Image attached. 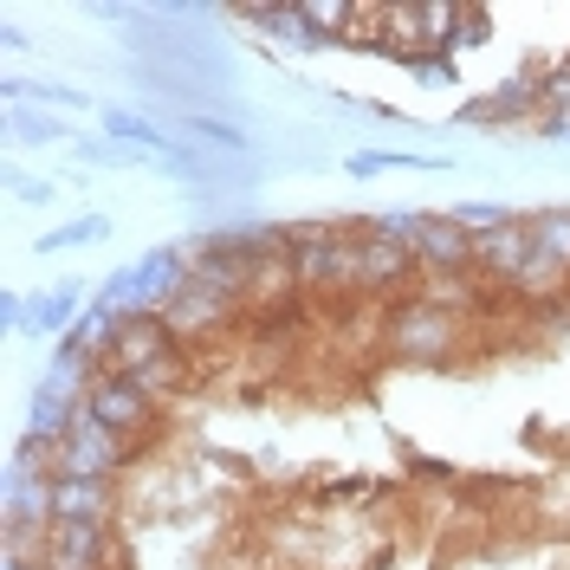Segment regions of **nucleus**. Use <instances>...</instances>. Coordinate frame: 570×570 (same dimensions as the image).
<instances>
[{
	"label": "nucleus",
	"instance_id": "25",
	"mask_svg": "<svg viewBox=\"0 0 570 570\" xmlns=\"http://www.w3.org/2000/svg\"><path fill=\"white\" fill-rule=\"evenodd\" d=\"M402 473H415V480H434V487H461V466L428 461V454H409V448H402Z\"/></svg>",
	"mask_w": 570,
	"mask_h": 570
},
{
	"label": "nucleus",
	"instance_id": "16",
	"mask_svg": "<svg viewBox=\"0 0 570 570\" xmlns=\"http://www.w3.org/2000/svg\"><path fill=\"white\" fill-rule=\"evenodd\" d=\"M98 240H110V214L105 208H85V214H71L66 227L39 234L33 253H39V259H59V253H85V247H98Z\"/></svg>",
	"mask_w": 570,
	"mask_h": 570
},
{
	"label": "nucleus",
	"instance_id": "19",
	"mask_svg": "<svg viewBox=\"0 0 570 570\" xmlns=\"http://www.w3.org/2000/svg\"><path fill=\"white\" fill-rule=\"evenodd\" d=\"M298 13H305V27H312V33L337 39V46H344V33L356 27V7H351V0H298Z\"/></svg>",
	"mask_w": 570,
	"mask_h": 570
},
{
	"label": "nucleus",
	"instance_id": "11",
	"mask_svg": "<svg viewBox=\"0 0 570 570\" xmlns=\"http://www.w3.org/2000/svg\"><path fill=\"white\" fill-rule=\"evenodd\" d=\"M98 124H105V137H110V142H124V149H142V156H169V163H176V149H181V137H176V130H163L149 110L105 105V110H98Z\"/></svg>",
	"mask_w": 570,
	"mask_h": 570
},
{
	"label": "nucleus",
	"instance_id": "8",
	"mask_svg": "<svg viewBox=\"0 0 570 570\" xmlns=\"http://www.w3.org/2000/svg\"><path fill=\"white\" fill-rule=\"evenodd\" d=\"M532 273V220H505L493 234H480V285L487 292H519V279Z\"/></svg>",
	"mask_w": 570,
	"mask_h": 570
},
{
	"label": "nucleus",
	"instance_id": "12",
	"mask_svg": "<svg viewBox=\"0 0 570 570\" xmlns=\"http://www.w3.org/2000/svg\"><path fill=\"white\" fill-rule=\"evenodd\" d=\"M78 415H85V402H78L71 390H59V383H46V376H39V390L27 395V434H33V441H46V448H59L71 428H78Z\"/></svg>",
	"mask_w": 570,
	"mask_h": 570
},
{
	"label": "nucleus",
	"instance_id": "18",
	"mask_svg": "<svg viewBox=\"0 0 570 570\" xmlns=\"http://www.w3.org/2000/svg\"><path fill=\"white\" fill-rule=\"evenodd\" d=\"M71 156H78V163H98V169H142V163H149L142 149H124V142H110L105 130H98V137H71Z\"/></svg>",
	"mask_w": 570,
	"mask_h": 570
},
{
	"label": "nucleus",
	"instance_id": "13",
	"mask_svg": "<svg viewBox=\"0 0 570 570\" xmlns=\"http://www.w3.org/2000/svg\"><path fill=\"white\" fill-rule=\"evenodd\" d=\"M130 383H137L156 409H169V402H181V395L195 390V351H188V344H176V351L149 356L142 370H130Z\"/></svg>",
	"mask_w": 570,
	"mask_h": 570
},
{
	"label": "nucleus",
	"instance_id": "20",
	"mask_svg": "<svg viewBox=\"0 0 570 570\" xmlns=\"http://www.w3.org/2000/svg\"><path fill=\"white\" fill-rule=\"evenodd\" d=\"M7 195H13V202H27V208H52V202H59V181L52 176H27V169H20V163H7Z\"/></svg>",
	"mask_w": 570,
	"mask_h": 570
},
{
	"label": "nucleus",
	"instance_id": "14",
	"mask_svg": "<svg viewBox=\"0 0 570 570\" xmlns=\"http://www.w3.org/2000/svg\"><path fill=\"white\" fill-rule=\"evenodd\" d=\"M176 137H181V142H195V149H214V156H234V163H247V156H259L247 130H240L234 117H214V110H181Z\"/></svg>",
	"mask_w": 570,
	"mask_h": 570
},
{
	"label": "nucleus",
	"instance_id": "22",
	"mask_svg": "<svg viewBox=\"0 0 570 570\" xmlns=\"http://www.w3.org/2000/svg\"><path fill=\"white\" fill-rule=\"evenodd\" d=\"M409 78H422V85H434V91H441V85H454V78H461V59L428 46L422 59H409Z\"/></svg>",
	"mask_w": 570,
	"mask_h": 570
},
{
	"label": "nucleus",
	"instance_id": "17",
	"mask_svg": "<svg viewBox=\"0 0 570 570\" xmlns=\"http://www.w3.org/2000/svg\"><path fill=\"white\" fill-rule=\"evenodd\" d=\"M71 124L59 110H7V149H52V142H66Z\"/></svg>",
	"mask_w": 570,
	"mask_h": 570
},
{
	"label": "nucleus",
	"instance_id": "2",
	"mask_svg": "<svg viewBox=\"0 0 570 570\" xmlns=\"http://www.w3.org/2000/svg\"><path fill=\"white\" fill-rule=\"evenodd\" d=\"M409 247H415L428 279H480V240L448 208H415Z\"/></svg>",
	"mask_w": 570,
	"mask_h": 570
},
{
	"label": "nucleus",
	"instance_id": "26",
	"mask_svg": "<svg viewBox=\"0 0 570 570\" xmlns=\"http://www.w3.org/2000/svg\"><path fill=\"white\" fill-rule=\"evenodd\" d=\"M344 176H351V181L390 176V156H383V149H351V156H344Z\"/></svg>",
	"mask_w": 570,
	"mask_h": 570
},
{
	"label": "nucleus",
	"instance_id": "5",
	"mask_svg": "<svg viewBox=\"0 0 570 570\" xmlns=\"http://www.w3.org/2000/svg\"><path fill=\"white\" fill-rule=\"evenodd\" d=\"M39 564L46 570H137V558H130L117 525H66V519H52Z\"/></svg>",
	"mask_w": 570,
	"mask_h": 570
},
{
	"label": "nucleus",
	"instance_id": "7",
	"mask_svg": "<svg viewBox=\"0 0 570 570\" xmlns=\"http://www.w3.org/2000/svg\"><path fill=\"white\" fill-rule=\"evenodd\" d=\"M525 220H532V273L519 279V298L538 305L570 285V208H538Z\"/></svg>",
	"mask_w": 570,
	"mask_h": 570
},
{
	"label": "nucleus",
	"instance_id": "3",
	"mask_svg": "<svg viewBox=\"0 0 570 570\" xmlns=\"http://www.w3.org/2000/svg\"><path fill=\"white\" fill-rule=\"evenodd\" d=\"M137 461H142L137 441H124L105 422L78 415V428H71L66 441H59V454H52V473H66V480H124Z\"/></svg>",
	"mask_w": 570,
	"mask_h": 570
},
{
	"label": "nucleus",
	"instance_id": "10",
	"mask_svg": "<svg viewBox=\"0 0 570 570\" xmlns=\"http://www.w3.org/2000/svg\"><path fill=\"white\" fill-rule=\"evenodd\" d=\"M52 512L66 525H117L124 519V480H66V473H52Z\"/></svg>",
	"mask_w": 570,
	"mask_h": 570
},
{
	"label": "nucleus",
	"instance_id": "21",
	"mask_svg": "<svg viewBox=\"0 0 570 570\" xmlns=\"http://www.w3.org/2000/svg\"><path fill=\"white\" fill-rule=\"evenodd\" d=\"M454 220H461L466 234H473V240H480V234H493V227H505V220H519V214L512 208H499V202H454Z\"/></svg>",
	"mask_w": 570,
	"mask_h": 570
},
{
	"label": "nucleus",
	"instance_id": "6",
	"mask_svg": "<svg viewBox=\"0 0 570 570\" xmlns=\"http://www.w3.org/2000/svg\"><path fill=\"white\" fill-rule=\"evenodd\" d=\"M85 415L105 422L110 434H124V441H137V448H149V434L163 428V409H156L130 376H110V370L85 390Z\"/></svg>",
	"mask_w": 570,
	"mask_h": 570
},
{
	"label": "nucleus",
	"instance_id": "27",
	"mask_svg": "<svg viewBox=\"0 0 570 570\" xmlns=\"http://www.w3.org/2000/svg\"><path fill=\"white\" fill-rule=\"evenodd\" d=\"M487 39H493V13H487V7H466L461 39H454V59H461L466 46H487Z\"/></svg>",
	"mask_w": 570,
	"mask_h": 570
},
{
	"label": "nucleus",
	"instance_id": "29",
	"mask_svg": "<svg viewBox=\"0 0 570 570\" xmlns=\"http://www.w3.org/2000/svg\"><path fill=\"white\" fill-rule=\"evenodd\" d=\"M564 149H570V137H564Z\"/></svg>",
	"mask_w": 570,
	"mask_h": 570
},
{
	"label": "nucleus",
	"instance_id": "24",
	"mask_svg": "<svg viewBox=\"0 0 570 570\" xmlns=\"http://www.w3.org/2000/svg\"><path fill=\"white\" fill-rule=\"evenodd\" d=\"M544 117H570V52L544 66Z\"/></svg>",
	"mask_w": 570,
	"mask_h": 570
},
{
	"label": "nucleus",
	"instance_id": "23",
	"mask_svg": "<svg viewBox=\"0 0 570 570\" xmlns=\"http://www.w3.org/2000/svg\"><path fill=\"white\" fill-rule=\"evenodd\" d=\"M370 493H376V480L370 473H337V480H324V505H370Z\"/></svg>",
	"mask_w": 570,
	"mask_h": 570
},
{
	"label": "nucleus",
	"instance_id": "28",
	"mask_svg": "<svg viewBox=\"0 0 570 570\" xmlns=\"http://www.w3.org/2000/svg\"><path fill=\"white\" fill-rule=\"evenodd\" d=\"M0 46H7V52H27V46H33V33H27L20 20H7V27H0Z\"/></svg>",
	"mask_w": 570,
	"mask_h": 570
},
{
	"label": "nucleus",
	"instance_id": "15",
	"mask_svg": "<svg viewBox=\"0 0 570 570\" xmlns=\"http://www.w3.org/2000/svg\"><path fill=\"white\" fill-rule=\"evenodd\" d=\"M234 20H247L253 33H266V39H285L292 52H298V39L312 33L305 27V13H298V0H240V7H227Z\"/></svg>",
	"mask_w": 570,
	"mask_h": 570
},
{
	"label": "nucleus",
	"instance_id": "4",
	"mask_svg": "<svg viewBox=\"0 0 570 570\" xmlns=\"http://www.w3.org/2000/svg\"><path fill=\"white\" fill-rule=\"evenodd\" d=\"M422 285H428V273L415 259V247H402V240H356V298H376L390 312L402 298H415Z\"/></svg>",
	"mask_w": 570,
	"mask_h": 570
},
{
	"label": "nucleus",
	"instance_id": "1",
	"mask_svg": "<svg viewBox=\"0 0 570 570\" xmlns=\"http://www.w3.org/2000/svg\"><path fill=\"white\" fill-rule=\"evenodd\" d=\"M466 337V318L461 312H448V305H434V298H402L383 312V351L395 363H409V370H434V363H454Z\"/></svg>",
	"mask_w": 570,
	"mask_h": 570
},
{
	"label": "nucleus",
	"instance_id": "9",
	"mask_svg": "<svg viewBox=\"0 0 570 570\" xmlns=\"http://www.w3.org/2000/svg\"><path fill=\"white\" fill-rule=\"evenodd\" d=\"M130 279H137V305L130 312H156L163 318L181 298V285H188V247H176V240L169 247H149L142 259H130Z\"/></svg>",
	"mask_w": 570,
	"mask_h": 570
}]
</instances>
